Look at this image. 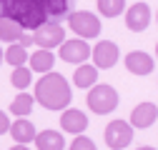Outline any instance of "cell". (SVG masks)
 I'll list each match as a JSON object with an SVG mask.
<instances>
[{"instance_id": "1", "label": "cell", "mask_w": 158, "mask_h": 150, "mask_svg": "<svg viewBox=\"0 0 158 150\" xmlns=\"http://www.w3.org/2000/svg\"><path fill=\"white\" fill-rule=\"evenodd\" d=\"M33 95L45 110H65L73 100V90H70V83L60 73H45L35 83Z\"/></svg>"}, {"instance_id": "2", "label": "cell", "mask_w": 158, "mask_h": 150, "mask_svg": "<svg viewBox=\"0 0 158 150\" xmlns=\"http://www.w3.org/2000/svg\"><path fill=\"white\" fill-rule=\"evenodd\" d=\"M0 15L13 18L25 30H38L48 23V13L40 0H0Z\"/></svg>"}, {"instance_id": "3", "label": "cell", "mask_w": 158, "mask_h": 150, "mask_svg": "<svg viewBox=\"0 0 158 150\" xmlns=\"http://www.w3.org/2000/svg\"><path fill=\"white\" fill-rule=\"evenodd\" d=\"M85 103L98 115H108L118 108V93L113 85H93L90 93L85 95Z\"/></svg>"}, {"instance_id": "4", "label": "cell", "mask_w": 158, "mask_h": 150, "mask_svg": "<svg viewBox=\"0 0 158 150\" xmlns=\"http://www.w3.org/2000/svg\"><path fill=\"white\" fill-rule=\"evenodd\" d=\"M63 35H65V30H63L60 23L48 20V23H43L38 30H33V43H35L38 48H43V50H53V48H60V45L65 43Z\"/></svg>"}, {"instance_id": "5", "label": "cell", "mask_w": 158, "mask_h": 150, "mask_svg": "<svg viewBox=\"0 0 158 150\" xmlns=\"http://www.w3.org/2000/svg\"><path fill=\"white\" fill-rule=\"evenodd\" d=\"M68 25H70V30H73L75 35H81L83 40L101 35V20H98V15H93V13H88V10L70 13V15H68Z\"/></svg>"}, {"instance_id": "6", "label": "cell", "mask_w": 158, "mask_h": 150, "mask_svg": "<svg viewBox=\"0 0 158 150\" xmlns=\"http://www.w3.org/2000/svg\"><path fill=\"white\" fill-rule=\"evenodd\" d=\"M103 135H106V145L110 150H123L133 140V125L126 120H113V123H108Z\"/></svg>"}, {"instance_id": "7", "label": "cell", "mask_w": 158, "mask_h": 150, "mask_svg": "<svg viewBox=\"0 0 158 150\" xmlns=\"http://www.w3.org/2000/svg\"><path fill=\"white\" fill-rule=\"evenodd\" d=\"M90 58H93V65H95V68L108 70V68H113V65L118 63L121 50H118V45H115L113 40H101V43H95Z\"/></svg>"}, {"instance_id": "8", "label": "cell", "mask_w": 158, "mask_h": 150, "mask_svg": "<svg viewBox=\"0 0 158 150\" xmlns=\"http://www.w3.org/2000/svg\"><path fill=\"white\" fill-rule=\"evenodd\" d=\"M60 58L65 63H85L90 55H93V48L83 40V38H75V40H65L60 45Z\"/></svg>"}, {"instance_id": "9", "label": "cell", "mask_w": 158, "mask_h": 150, "mask_svg": "<svg viewBox=\"0 0 158 150\" xmlns=\"http://www.w3.org/2000/svg\"><path fill=\"white\" fill-rule=\"evenodd\" d=\"M151 25V8L146 3H133L126 10V28L133 33H143Z\"/></svg>"}, {"instance_id": "10", "label": "cell", "mask_w": 158, "mask_h": 150, "mask_svg": "<svg viewBox=\"0 0 158 150\" xmlns=\"http://www.w3.org/2000/svg\"><path fill=\"white\" fill-rule=\"evenodd\" d=\"M60 125H63L65 133H70V135H83V133H85V128H88V115H85L83 110H75V108L63 110V115H60Z\"/></svg>"}, {"instance_id": "11", "label": "cell", "mask_w": 158, "mask_h": 150, "mask_svg": "<svg viewBox=\"0 0 158 150\" xmlns=\"http://www.w3.org/2000/svg\"><path fill=\"white\" fill-rule=\"evenodd\" d=\"M158 120V105L156 103H141L135 105L133 112H131V125L133 128H151L153 123Z\"/></svg>"}, {"instance_id": "12", "label": "cell", "mask_w": 158, "mask_h": 150, "mask_svg": "<svg viewBox=\"0 0 158 150\" xmlns=\"http://www.w3.org/2000/svg\"><path fill=\"white\" fill-rule=\"evenodd\" d=\"M153 58L148 53H143V50H133V53H128L126 55V68H128V73H133V75H148L151 70H153Z\"/></svg>"}, {"instance_id": "13", "label": "cell", "mask_w": 158, "mask_h": 150, "mask_svg": "<svg viewBox=\"0 0 158 150\" xmlns=\"http://www.w3.org/2000/svg\"><path fill=\"white\" fill-rule=\"evenodd\" d=\"M10 135H13V140H15V143L28 145V143H35L38 130H35V125H33L28 118H18V120L10 125Z\"/></svg>"}, {"instance_id": "14", "label": "cell", "mask_w": 158, "mask_h": 150, "mask_svg": "<svg viewBox=\"0 0 158 150\" xmlns=\"http://www.w3.org/2000/svg\"><path fill=\"white\" fill-rule=\"evenodd\" d=\"M25 38V28L20 23H15L13 18L0 15V40L3 43H20Z\"/></svg>"}, {"instance_id": "15", "label": "cell", "mask_w": 158, "mask_h": 150, "mask_svg": "<svg viewBox=\"0 0 158 150\" xmlns=\"http://www.w3.org/2000/svg\"><path fill=\"white\" fill-rule=\"evenodd\" d=\"M30 70L33 73H53V65H55V55L50 50H43V48H38L35 53H30Z\"/></svg>"}, {"instance_id": "16", "label": "cell", "mask_w": 158, "mask_h": 150, "mask_svg": "<svg viewBox=\"0 0 158 150\" xmlns=\"http://www.w3.org/2000/svg\"><path fill=\"white\" fill-rule=\"evenodd\" d=\"M35 148L38 150H63L65 148V138L58 130H43L35 135Z\"/></svg>"}, {"instance_id": "17", "label": "cell", "mask_w": 158, "mask_h": 150, "mask_svg": "<svg viewBox=\"0 0 158 150\" xmlns=\"http://www.w3.org/2000/svg\"><path fill=\"white\" fill-rule=\"evenodd\" d=\"M73 83H75L78 88H93V85L98 83V68L81 63V68L73 73Z\"/></svg>"}, {"instance_id": "18", "label": "cell", "mask_w": 158, "mask_h": 150, "mask_svg": "<svg viewBox=\"0 0 158 150\" xmlns=\"http://www.w3.org/2000/svg\"><path fill=\"white\" fill-rule=\"evenodd\" d=\"M33 103H35V95H28L25 90H20V95H15V100L10 103V115H18V118L30 115Z\"/></svg>"}, {"instance_id": "19", "label": "cell", "mask_w": 158, "mask_h": 150, "mask_svg": "<svg viewBox=\"0 0 158 150\" xmlns=\"http://www.w3.org/2000/svg\"><path fill=\"white\" fill-rule=\"evenodd\" d=\"M30 58V53H28V48L25 45H20V43H10L8 45V50H5V63H10L13 68H20V65H25V60Z\"/></svg>"}, {"instance_id": "20", "label": "cell", "mask_w": 158, "mask_h": 150, "mask_svg": "<svg viewBox=\"0 0 158 150\" xmlns=\"http://www.w3.org/2000/svg\"><path fill=\"white\" fill-rule=\"evenodd\" d=\"M10 83H13V88H18V90H25V88L33 83V70H30V68H25V65H20V68H13Z\"/></svg>"}, {"instance_id": "21", "label": "cell", "mask_w": 158, "mask_h": 150, "mask_svg": "<svg viewBox=\"0 0 158 150\" xmlns=\"http://www.w3.org/2000/svg\"><path fill=\"white\" fill-rule=\"evenodd\" d=\"M126 8V0H98V10L103 18H118Z\"/></svg>"}, {"instance_id": "22", "label": "cell", "mask_w": 158, "mask_h": 150, "mask_svg": "<svg viewBox=\"0 0 158 150\" xmlns=\"http://www.w3.org/2000/svg\"><path fill=\"white\" fill-rule=\"evenodd\" d=\"M70 150H98V148H95V143H93L90 138H85V135H78V138L73 140Z\"/></svg>"}, {"instance_id": "23", "label": "cell", "mask_w": 158, "mask_h": 150, "mask_svg": "<svg viewBox=\"0 0 158 150\" xmlns=\"http://www.w3.org/2000/svg\"><path fill=\"white\" fill-rule=\"evenodd\" d=\"M10 125H13V123H10V118L5 115L3 110H0V135H3V133H10Z\"/></svg>"}, {"instance_id": "24", "label": "cell", "mask_w": 158, "mask_h": 150, "mask_svg": "<svg viewBox=\"0 0 158 150\" xmlns=\"http://www.w3.org/2000/svg\"><path fill=\"white\" fill-rule=\"evenodd\" d=\"M10 150H28V145H20V143H18V145H13Z\"/></svg>"}, {"instance_id": "25", "label": "cell", "mask_w": 158, "mask_h": 150, "mask_svg": "<svg viewBox=\"0 0 158 150\" xmlns=\"http://www.w3.org/2000/svg\"><path fill=\"white\" fill-rule=\"evenodd\" d=\"M138 150H156V148H151V145H143V148H138Z\"/></svg>"}, {"instance_id": "26", "label": "cell", "mask_w": 158, "mask_h": 150, "mask_svg": "<svg viewBox=\"0 0 158 150\" xmlns=\"http://www.w3.org/2000/svg\"><path fill=\"white\" fill-rule=\"evenodd\" d=\"M5 60V53H3V48H0V63H3Z\"/></svg>"}, {"instance_id": "27", "label": "cell", "mask_w": 158, "mask_h": 150, "mask_svg": "<svg viewBox=\"0 0 158 150\" xmlns=\"http://www.w3.org/2000/svg\"><path fill=\"white\" fill-rule=\"evenodd\" d=\"M156 55H158V43H156Z\"/></svg>"}, {"instance_id": "28", "label": "cell", "mask_w": 158, "mask_h": 150, "mask_svg": "<svg viewBox=\"0 0 158 150\" xmlns=\"http://www.w3.org/2000/svg\"><path fill=\"white\" fill-rule=\"evenodd\" d=\"M156 20H158V15H156Z\"/></svg>"}]
</instances>
